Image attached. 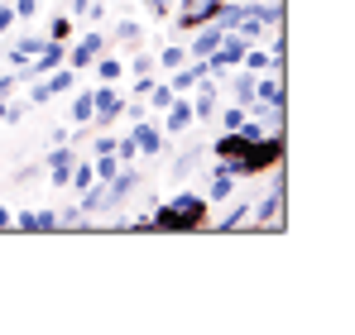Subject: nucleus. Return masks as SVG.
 Segmentation results:
<instances>
[{
  "label": "nucleus",
  "instance_id": "f257e3e1",
  "mask_svg": "<svg viewBox=\"0 0 355 335\" xmlns=\"http://www.w3.org/2000/svg\"><path fill=\"white\" fill-rule=\"evenodd\" d=\"M149 230H207V197L178 192L173 201H164L149 216Z\"/></svg>",
  "mask_w": 355,
  "mask_h": 335
},
{
  "label": "nucleus",
  "instance_id": "f03ea898",
  "mask_svg": "<svg viewBox=\"0 0 355 335\" xmlns=\"http://www.w3.org/2000/svg\"><path fill=\"white\" fill-rule=\"evenodd\" d=\"M279 163H284V134L274 129V134H264L259 144H250L236 163H221V168H231L236 177H254V172H269V168H279Z\"/></svg>",
  "mask_w": 355,
  "mask_h": 335
},
{
  "label": "nucleus",
  "instance_id": "7ed1b4c3",
  "mask_svg": "<svg viewBox=\"0 0 355 335\" xmlns=\"http://www.w3.org/2000/svg\"><path fill=\"white\" fill-rule=\"evenodd\" d=\"M221 10V0H182L178 5V34H192V29H202L211 15Z\"/></svg>",
  "mask_w": 355,
  "mask_h": 335
},
{
  "label": "nucleus",
  "instance_id": "20e7f679",
  "mask_svg": "<svg viewBox=\"0 0 355 335\" xmlns=\"http://www.w3.org/2000/svg\"><path fill=\"white\" fill-rule=\"evenodd\" d=\"M120 106H125V96H120L111 82H101V87L92 91V120H96V125H111V120H120Z\"/></svg>",
  "mask_w": 355,
  "mask_h": 335
},
{
  "label": "nucleus",
  "instance_id": "39448f33",
  "mask_svg": "<svg viewBox=\"0 0 355 335\" xmlns=\"http://www.w3.org/2000/svg\"><path fill=\"white\" fill-rule=\"evenodd\" d=\"M101 53H106V34H82V39L67 48V67H72V72H82V67H92Z\"/></svg>",
  "mask_w": 355,
  "mask_h": 335
},
{
  "label": "nucleus",
  "instance_id": "423d86ee",
  "mask_svg": "<svg viewBox=\"0 0 355 335\" xmlns=\"http://www.w3.org/2000/svg\"><path fill=\"white\" fill-rule=\"evenodd\" d=\"M284 187H288V182L279 177V182H274V192L254 206V221L264 225V230H279V225H284V216H279V211H284Z\"/></svg>",
  "mask_w": 355,
  "mask_h": 335
},
{
  "label": "nucleus",
  "instance_id": "0eeeda50",
  "mask_svg": "<svg viewBox=\"0 0 355 335\" xmlns=\"http://www.w3.org/2000/svg\"><path fill=\"white\" fill-rule=\"evenodd\" d=\"M192 91H197V96H192V115H197V120H211V115H216V101H221V87H216V77H202Z\"/></svg>",
  "mask_w": 355,
  "mask_h": 335
},
{
  "label": "nucleus",
  "instance_id": "6e6552de",
  "mask_svg": "<svg viewBox=\"0 0 355 335\" xmlns=\"http://www.w3.org/2000/svg\"><path fill=\"white\" fill-rule=\"evenodd\" d=\"M164 111H168V120H164V129H168V134H182V129H192V125H197V115H192V101H187V96H173Z\"/></svg>",
  "mask_w": 355,
  "mask_h": 335
},
{
  "label": "nucleus",
  "instance_id": "1a4fd4ad",
  "mask_svg": "<svg viewBox=\"0 0 355 335\" xmlns=\"http://www.w3.org/2000/svg\"><path fill=\"white\" fill-rule=\"evenodd\" d=\"M135 149L144 154V159H154V154H164V129L159 125H144V120H135Z\"/></svg>",
  "mask_w": 355,
  "mask_h": 335
},
{
  "label": "nucleus",
  "instance_id": "9d476101",
  "mask_svg": "<svg viewBox=\"0 0 355 335\" xmlns=\"http://www.w3.org/2000/svg\"><path fill=\"white\" fill-rule=\"evenodd\" d=\"M216 44H221V29H216V24L207 19L202 29H192V44H187V57H207L211 48H216Z\"/></svg>",
  "mask_w": 355,
  "mask_h": 335
},
{
  "label": "nucleus",
  "instance_id": "9b49d317",
  "mask_svg": "<svg viewBox=\"0 0 355 335\" xmlns=\"http://www.w3.org/2000/svg\"><path fill=\"white\" fill-rule=\"evenodd\" d=\"M72 163H77V154H72V149H49V182H53V187H67Z\"/></svg>",
  "mask_w": 355,
  "mask_h": 335
},
{
  "label": "nucleus",
  "instance_id": "f8f14e48",
  "mask_svg": "<svg viewBox=\"0 0 355 335\" xmlns=\"http://www.w3.org/2000/svg\"><path fill=\"white\" fill-rule=\"evenodd\" d=\"M240 62H245V72H254V77H259V72H284V57L264 53V48H254V44L245 48V57H240Z\"/></svg>",
  "mask_w": 355,
  "mask_h": 335
},
{
  "label": "nucleus",
  "instance_id": "ddd939ff",
  "mask_svg": "<svg viewBox=\"0 0 355 335\" xmlns=\"http://www.w3.org/2000/svg\"><path fill=\"white\" fill-rule=\"evenodd\" d=\"M236 197V172L231 168H216L211 182H207V201H231Z\"/></svg>",
  "mask_w": 355,
  "mask_h": 335
},
{
  "label": "nucleus",
  "instance_id": "4468645a",
  "mask_svg": "<svg viewBox=\"0 0 355 335\" xmlns=\"http://www.w3.org/2000/svg\"><path fill=\"white\" fill-rule=\"evenodd\" d=\"M72 87H77V72H72L67 62H62V67H53V72L44 77V91H49V96H67Z\"/></svg>",
  "mask_w": 355,
  "mask_h": 335
},
{
  "label": "nucleus",
  "instance_id": "2eb2a0df",
  "mask_svg": "<svg viewBox=\"0 0 355 335\" xmlns=\"http://www.w3.org/2000/svg\"><path fill=\"white\" fill-rule=\"evenodd\" d=\"M202 159H207V144H192L187 154H178V159H173V177H178V182H182V177H192Z\"/></svg>",
  "mask_w": 355,
  "mask_h": 335
},
{
  "label": "nucleus",
  "instance_id": "dca6fc26",
  "mask_svg": "<svg viewBox=\"0 0 355 335\" xmlns=\"http://www.w3.org/2000/svg\"><path fill=\"white\" fill-rule=\"evenodd\" d=\"M44 44H49V39H15V44H10V62L24 67L34 53H44Z\"/></svg>",
  "mask_w": 355,
  "mask_h": 335
},
{
  "label": "nucleus",
  "instance_id": "f3484780",
  "mask_svg": "<svg viewBox=\"0 0 355 335\" xmlns=\"http://www.w3.org/2000/svg\"><path fill=\"white\" fill-rule=\"evenodd\" d=\"M231 96H236V106H254V72L231 77Z\"/></svg>",
  "mask_w": 355,
  "mask_h": 335
},
{
  "label": "nucleus",
  "instance_id": "a211bd4d",
  "mask_svg": "<svg viewBox=\"0 0 355 335\" xmlns=\"http://www.w3.org/2000/svg\"><path fill=\"white\" fill-rule=\"evenodd\" d=\"M72 125H92V91L72 96Z\"/></svg>",
  "mask_w": 355,
  "mask_h": 335
},
{
  "label": "nucleus",
  "instance_id": "6ab92c4d",
  "mask_svg": "<svg viewBox=\"0 0 355 335\" xmlns=\"http://www.w3.org/2000/svg\"><path fill=\"white\" fill-rule=\"evenodd\" d=\"M44 39H53V44H67V39H72V19H67V15H53Z\"/></svg>",
  "mask_w": 355,
  "mask_h": 335
},
{
  "label": "nucleus",
  "instance_id": "aec40b11",
  "mask_svg": "<svg viewBox=\"0 0 355 335\" xmlns=\"http://www.w3.org/2000/svg\"><path fill=\"white\" fill-rule=\"evenodd\" d=\"M92 67H96V77H101V82H116L120 72H125V67H120V57H111V53H101Z\"/></svg>",
  "mask_w": 355,
  "mask_h": 335
},
{
  "label": "nucleus",
  "instance_id": "412c9836",
  "mask_svg": "<svg viewBox=\"0 0 355 335\" xmlns=\"http://www.w3.org/2000/svg\"><path fill=\"white\" fill-rule=\"evenodd\" d=\"M144 101H149V111H164V106H168V101H173V87H168V82H154V87H149V96H144Z\"/></svg>",
  "mask_w": 355,
  "mask_h": 335
},
{
  "label": "nucleus",
  "instance_id": "4be33fe9",
  "mask_svg": "<svg viewBox=\"0 0 355 335\" xmlns=\"http://www.w3.org/2000/svg\"><path fill=\"white\" fill-rule=\"evenodd\" d=\"M116 39H120V44H139V39H144V24H139V19H120Z\"/></svg>",
  "mask_w": 355,
  "mask_h": 335
},
{
  "label": "nucleus",
  "instance_id": "5701e85b",
  "mask_svg": "<svg viewBox=\"0 0 355 335\" xmlns=\"http://www.w3.org/2000/svg\"><path fill=\"white\" fill-rule=\"evenodd\" d=\"M182 62H187V48H182V44H173V48L159 53V67H164V72H173V67H182Z\"/></svg>",
  "mask_w": 355,
  "mask_h": 335
},
{
  "label": "nucleus",
  "instance_id": "b1692460",
  "mask_svg": "<svg viewBox=\"0 0 355 335\" xmlns=\"http://www.w3.org/2000/svg\"><path fill=\"white\" fill-rule=\"evenodd\" d=\"M29 230H34V235H44V230H58V211H34V216H29Z\"/></svg>",
  "mask_w": 355,
  "mask_h": 335
},
{
  "label": "nucleus",
  "instance_id": "393cba45",
  "mask_svg": "<svg viewBox=\"0 0 355 335\" xmlns=\"http://www.w3.org/2000/svg\"><path fill=\"white\" fill-rule=\"evenodd\" d=\"M245 216H250V206L240 201V206H231V211L221 216V225H216V230H240V225H245Z\"/></svg>",
  "mask_w": 355,
  "mask_h": 335
},
{
  "label": "nucleus",
  "instance_id": "a878e982",
  "mask_svg": "<svg viewBox=\"0 0 355 335\" xmlns=\"http://www.w3.org/2000/svg\"><path fill=\"white\" fill-rule=\"evenodd\" d=\"M82 206H67V211H58V230H82Z\"/></svg>",
  "mask_w": 355,
  "mask_h": 335
},
{
  "label": "nucleus",
  "instance_id": "bb28decb",
  "mask_svg": "<svg viewBox=\"0 0 355 335\" xmlns=\"http://www.w3.org/2000/svg\"><path fill=\"white\" fill-rule=\"evenodd\" d=\"M245 115H250V106H231V111H221V129H240Z\"/></svg>",
  "mask_w": 355,
  "mask_h": 335
},
{
  "label": "nucleus",
  "instance_id": "cd10ccee",
  "mask_svg": "<svg viewBox=\"0 0 355 335\" xmlns=\"http://www.w3.org/2000/svg\"><path fill=\"white\" fill-rule=\"evenodd\" d=\"M10 10H15V19H34L39 15V0H15Z\"/></svg>",
  "mask_w": 355,
  "mask_h": 335
},
{
  "label": "nucleus",
  "instance_id": "c85d7f7f",
  "mask_svg": "<svg viewBox=\"0 0 355 335\" xmlns=\"http://www.w3.org/2000/svg\"><path fill=\"white\" fill-rule=\"evenodd\" d=\"M49 101H53V96H49V91H44V82L34 77V87H29V106H49Z\"/></svg>",
  "mask_w": 355,
  "mask_h": 335
},
{
  "label": "nucleus",
  "instance_id": "c756f323",
  "mask_svg": "<svg viewBox=\"0 0 355 335\" xmlns=\"http://www.w3.org/2000/svg\"><path fill=\"white\" fill-rule=\"evenodd\" d=\"M130 72H139V77H149V72H154V57L144 53V57H135V62H130Z\"/></svg>",
  "mask_w": 355,
  "mask_h": 335
},
{
  "label": "nucleus",
  "instance_id": "7c9ffc66",
  "mask_svg": "<svg viewBox=\"0 0 355 335\" xmlns=\"http://www.w3.org/2000/svg\"><path fill=\"white\" fill-rule=\"evenodd\" d=\"M144 10H149V15H168V10H173V0H144Z\"/></svg>",
  "mask_w": 355,
  "mask_h": 335
},
{
  "label": "nucleus",
  "instance_id": "2f4dec72",
  "mask_svg": "<svg viewBox=\"0 0 355 335\" xmlns=\"http://www.w3.org/2000/svg\"><path fill=\"white\" fill-rule=\"evenodd\" d=\"M92 149H96V154H116V139H111V134H101V139H96Z\"/></svg>",
  "mask_w": 355,
  "mask_h": 335
},
{
  "label": "nucleus",
  "instance_id": "473e14b6",
  "mask_svg": "<svg viewBox=\"0 0 355 335\" xmlns=\"http://www.w3.org/2000/svg\"><path fill=\"white\" fill-rule=\"evenodd\" d=\"M10 91H15V72H5V77H0V101H5Z\"/></svg>",
  "mask_w": 355,
  "mask_h": 335
},
{
  "label": "nucleus",
  "instance_id": "72a5a7b5",
  "mask_svg": "<svg viewBox=\"0 0 355 335\" xmlns=\"http://www.w3.org/2000/svg\"><path fill=\"white\" fill-rule=\"evenodd\" d=\"M10 24H15V10H10V5H0V34H5Z\"/></svg>",
  "mask_w": 355,
  "mask_h": 335
},
{
  "label": "nucleus",
  "instance_id": "f704fd0d",
  "mask_svg": "<svg viewBox=\"0 0 355 335\" xmlns=\"http://www.w3.org/2000/svg\"><path fill=\"white\" fill-rule=\"evenodd\" d=\"M0 230H15V211H5V206H0Z\"/></svg>",
  "mask_w": 355,
  "mask_h": 335
},
{
  "label": "nucleus",
  "instance_id": "c9c22d12",
  "mask_svg": "<svg viewBox=\"0 0 355 335\" xmlns=\"http://www.w3.org/2000/svg\"><path fill=\"white\" fill-rule=\"evenodd\" d=\"M67 5H72V15H87L92 10V0H67Z\"/></svg>",
  "mask_w": 355,
  "mask_h": 335
},
{
  "label": "nucleus",
  "instance_id": "e433bc0d",
  "mask_svg": "<svg viewBox=\"0 0 355 335\" xmlns=\"http://www.w3.org/2000/svg\"><path fill=\"white\" fill-rule=\"evenodd\" d=\"M5 115H10V106H5V101H0V120H5Z\"/></svg>",
  "mask_w": 355,
  "mask_h": 335
},
{
  "label": "nucleus",
  "instance_id": "4c0bfd02",
  "mask_svg": "<svg viewBox=\"0 0 355 335\" xmlns=\"http://www.w3.org/2000/svg\"><path fill=\"white\" fill-rule=\"evenodd\" d=\"M178 5H182V0H178Z\"/></svg>",
  "mask_w": 355,
  "mask_h": 335
}]
</instances>
